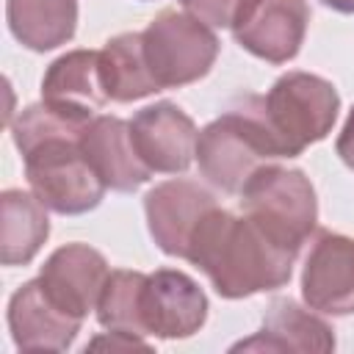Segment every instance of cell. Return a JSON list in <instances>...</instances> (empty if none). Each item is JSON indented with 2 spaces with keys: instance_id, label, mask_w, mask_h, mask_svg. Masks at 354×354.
<instances>
[{
  "instance_id": "1",
  "label": "cell",
  "mask_w": 354,
  "mask_h": 354,
  "mask_svg": "<svg viewBox=\"0 0 354 354\" xmlns=\"http://www.w3.org/2000/svg\"><path fill=\"white\" fill-rule=\"evenodd\" d=\"M185 260L221 299H246L288 285L296 254L274 243L252 218L216 205L194 230Z\"/></svg>"
},
{
  "instance_id": "2",
  "label": "cell",
  "mask_w": 354,
  "mask_h": 354,
  "mask_svg": "<svg viewBox=\"0 0 354 354\" xmlns=\"http://www.w3.org/2000/svg\"><path fill=\"white\" fill-rule=\"evenodd\" d=\"M288 158L274 133L260 94L238 97L221 116L199 130V174L218 191L241 196L246 183L268 163Z\"/></svg>"
},
{
  "instance_id": "3",
  "label": "cell",
  "mask_w": 354,
  "mask_h": 354,
  "mask_svg": "<svg viewBox=\"0 0 354 354\" xmlns=\"http://www.w3.org/2000/svg\"><path fill=\"white\" fill-rule=\"evenodd\" d=\"M80 136L83 133H53L19 152L30 191L47 210L61 216L94 210L108 191L86 160Z\"/></svg>"
},
{
  "instance_id": "4",
  "label": "cell",
  "mask_w": 354,
  "mask_h": 354,
  "mask_svg": "<svg viewBox=\"0 0 354 354\" xmlns=\"http://www.w3.org/2000/svg\"><path fill=\"white\" fill-rule=\"evenodd\" d=\"M241 210L274 243L299 254L318 224V199L301 169L263 166L241 191Z\"/></svg>"
},
{
  "instance_id": "5",
  "label": "cell",
  "mask_w": 354,
  "mask_h": 354,
  "mask_svg": "<svg viewBox=\"0 0 354 354\" xmlns=\"http://www.w3.org/2000/svg\"><path fill=\"white\" fill-rule=\"evenodd\" d=\"M144 58L163 88H180L205 77L218 58V36L207 22L188 11L166 8L144 30Z\"/></svg>"
},
{
  "instance_id": "6",
  "label": "cell",
  "mask_w": 354,
  "mask_h": 354,
  "mask_svg": "<svg viewBox=\"0 0 354 354\" xmlns=\"http://www.w3.org/2000/svg\"><path fill=\"white\" fill-rule=\"evenodd\" d=\"M263 105L288 158H296L310 144L324 141L332 133L340 97L326 77L293 69L274 80Z\"/></svg>"
},
{
  "instance_id": "7",
  "label": "cell",
  "mask_w": 354,
  "mask_h": 354,
  "mask_svg": "<svg viewBox=\"0 0 354 354\" xmlns=\"http://www.w3.org/2000/svg\"><path fill=\"white\" fill-rule=\"evenodd\" d=\"M307 25V0H246L230 30L235 41L254 58L288 64L299 55Z\"/></svg>"
},
{
  "instance_id": "8",
  "label": "cell",
  "mask_w": 354,
  "mask_h": 354,
  "mask_svg": "<svg viewBox=\"0 0 354 354\" xmlns=\"http://www.w3.org/2000/svg\"><path fill=\"white\" fill-rule=\"evenodd\" d=\"M141 321L152 337H191L207 321V296L185 271L158 268L141 288Z\"/></svg>"
},
{
  "instance_id": "9",
  "label": "cell",
  "mask_w": 354,
  "mask_h": 354,
  "mask_svg": "<svg viewBox=\"0 0 354 354\" xmlns=\"http://www.w3.org/2000/svg\"><path fill=\"white\" fill-rule=\"evenodd\" d=\"M301 299L324 315L354 313V238L332 230L315 232L301 268Z\"/></svg>"
},
{
  "instance_id": "10",
  "label": "cell",
  "mask_w": 354,
  "mask_h": 354,
  "mask_svg": "<svg viewBox=\"0 0 354 354\" xmlns=\"http://www.w3.org/2000/svg\"><path fill=\"white\" fill-rule=\"evenodd\" d=\"M216 207V196L196 180H166L147 191L144 213L147 227L158 249L169 257L188 254V243L199 221Z\"/></svg>"
},
{
  "instance_id": "11",
  "label": "cell",
  "mask_w": 354,
  "mask_h": 354,
  "mask_svg": "<svg viewBox=\"0 0 354 354\" xmlns=\"http://www.w3.org/2000/svg\"><path fill=\"white\" fill-rule=\"evenodd\" d=\"M130 136L141 160L160 174H183L196 158L199 130L194 119L169 100L141 108L130 119Z\"/></svg>"
},
{
  "instance_id": "12",
  "label": "cell",
  "mask_w": 354,
  "mask_h": 354,
  "mask_svg": "<svg viewBox=\"0 0 354 354\" xmlns=\"http://www.w3.org/2000/svg\"><path fill=\"white\" fill-rule=\"evenodd\" d=\"M108 274L111 268L102 252L75 241V243L58 246L44 260L39 271V282L61 310L83 321L91 310H97Z\"/></svg>"
},
{
  "instance_id": "13",
  "label": "cell",
  "mask_w": 354,
  "mask_h": 354,
  "mask_svg": "<svg viewBox=\"0 0 354 354\" xmlns=\"http://www.w3.org/2000/svg\"><path fill=\"white\" fill-rule=\"evenodd\" d=\"M83 321L61 310L39 277L19 285L8 299V332L19 351H66Z\"/></svg>"
},
{
  "instance_id": "14",
  "label": "cell",
  "mask_w": 354,
  "mask_h": 354,
  "mask_svg": "<svg viewBox=\"0 0 354 354\" xmlns=\"http://www.w3.org/2000/svg\"><path fill=\"white\" fill-rule=\"evenodd\" d=\"M80 149L111 191L130 194L152 177V169L136 152L130 122L119 116H94L80 136Z\"/></svg>"
},
{
  "instance_id": "15",
  "label": "cell",
  "mask_w": 354,
  "mask_h": 354,
  "mask_svg": "<svg viewBox=\"0 0 354 354\" xmlns=\"http://www.w3.org/2000/svg\"><path fill=\"white\" fill-rule=\"evenodd\" d=\"M335 329L315 315V310H304L290 296H279L266 307L263 324L257 335L232 346V351H332Z\"/></svg>"
},
{
  "instance_id": "16",
  "label": "cell",
  "mask_w": 354,
  "mask_h": 354,
  "mask_svg": "<svg viewBox=\"0 0 354 354\" xmlns=\"http://www.w3.org/2000/svg\"><path fill=\"white\" fill-rule=\"evenodd\" d=\"M41 100L91 119L108 102L100 77V50H69L58 55L41 77Z\"/></svg>"
},
{
  "instance_id": "17",
  "label": "cell",
  "mask_w": 354,
  "mask_h": 354,
  "mask_svg": "<svg viewBox=\"0 0 354 354\" xmlns=\"http://www.w3.org/2000/svg\"><path fill=\"white\" fill-rule=\"evenodd\" d=\"M50 235L47 207L33 191L6 188L0 194V260L28 266Z\"/></svg>"
},
{
  "instance_id": "18",
  "label": "cell",
  "mask_w": 354,
  "mask_h": 354,
  "mask_svg": "<svg viewBox=\"0 0 354 354\" xmlns=\"http://www.w3.org/2000/svg\"><path fill=\"white\" fill-rule=\"evenodd\" d=\"M6 19L22 47L47 53L75 36L77 0H6Z\"/></svg>"
},
{
  "instance_id": "19",
  "label": "cell",
  "mask_w": 354,
  "mask_h": 354,
  "mask_svg": "<svg viewBox=\"0 0 354 354\" xmlns=\"http://www.w3.org/2000/svg\"><path fill=\"white\" fill-rule=\"evenodd\" d=\"M100 77L108 100L113 102H136L160 91L147 66L144 39L138 30L119 33L105 41V47L100 50Z\"/></svg>"
},
{
  "instance_id": "20",
  "label": "cell",
  "mask_w": 354,
  "mask_h": 354,
  "mask_svg": "<svg viewBox=\"0 0 354 354\" xmlns=\"http://www.w3.org/2000/svg\"><path fill=\"white\" fill-rule=\"evenodd\" d=\"M147 274L116 268L108 274L100 301H97V321L108 332H124L136 337H147L141 321V288Z\"/></svg>"
},
{
  "instance_id": "21",
  "label": "cell",
  "mask_w": 354,
  "mask_h": 354,
  "mask_svg": "<svg viewBox=\"0 0 354 354\" xmlns=\"http://www.w3.org/2000/svg\"><path fill=\"white\" fill-rule=\"evenodd\" d=\"M188 14L199 17L210 28H232L246 0H177Z\"/></svg>"
},
{
  "instance_id": "22",
  "label": "cell",
  "mask_w": 354,
  "mask_h": 354,
  "mask_svg": "<svg viewBox=\"0 0 354 354\" xmlns=\"http://www.w3.org/2000/svg\"><path fill=\"white\" fill-rule=\"evenodd\" d=\"M86 348H149V343L144 337L136 335H124V332H108L102 337H94Z\"/></svg>"
},
{
  "instance_id": "23",
  "label": "cell",
  "mask_w": 354,
  "mask_h": 354,
  "mask_svg": "<svg viewBox=\"0 0 354 354\" xmlns=\"http://www.w3.org/2000/svg\"><path fill=\"white\" fill-rule=\"evenodd\" d=\"M335 149H337L340 160L354 171V108L348 111V116L343 122V130H340V136L335 141Z\"/></svg>"
},
{
  "instance_id": "24",
  "label": "cell",
  "mask_w": 354,
  "mask_h": 354,
  "mask_svg": "<svg viewBox=\"0 0 354 354\" xmlns=\"http://www.w3.org/2000/svg\"><path fill=\"white\" fill-rule=\"evenodd\" d=\"M326 8L340 11V14H354V0H321Z\"/></svg>"
}]
</instances>
